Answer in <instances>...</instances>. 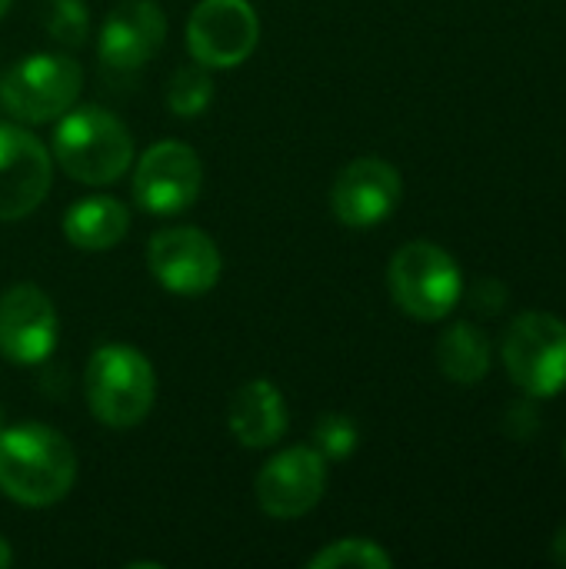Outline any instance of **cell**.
Listing matches in <instances>:
<instances>
[{"label":"cell","mask_w":566,"mask_h":569,"mask_svg":"<svg viewBox=\"0 0 566 569\" xmlns=\"http://www.w3.org/2000/svg\"><path fill=\"white\" fill-rule=\"evenodd\" d=\"M77 480L70 440L47 423L0 430V493L20 507H53Z\"/></svg>","instance_id":"6da1fadb"},{"label":"cell","mask_w":566,"mask_h":569,"mask_svg":"<svg viewBox=\"0 0 566 569\" xmlns=\"http://www.w3.org/2000/svg\"><path fill=\"white\" fill-rule=\"evenodd\" d=\"M50 157L57 167L87 187H103L120 180L133 163V137L120 117L97 103L70 107L50 140Z\"/></svg>","instance_id":"7a4b0ae2"},{"label":"cell","mask_w":566,"mask_h":569,"mask_svg":"<svg viewBox=\"0 0 566 569\" xmlns=\"http://www.w3.org/2000/svg\"><path fill=\"white\" fill-rule=\"evenodd\" d=\"M83 393L90 413L113 430H130L147 420L157 400V373L150 360L127 343H107L93 350L87 373H83Z\"/></svg>","instance_id":"3957f363"},{"label":"cell","mask_w":566,"mask_h":569,"mask_svg":"<svg viewBox=\"0 0 566 569\" xmlns=\"http://www.w3.org/2000/svg\"><path fill=\"white\" fill-rule=\"evenodd\" d=\"M387 283L397 307L424 323L444 320L464 293L457 260L430 240L404 243L390 260Z\"/></svg>","instance_id":"277c9868"},{"label":"cell","mask_w":566,"mask_h":569,"mask_svg":"<svg viewBox=\"0 0 566 569\" xmlns=\"http://www.w3.org/2000/svg\"><path fill=\"white\" fill-rule=\"evenodd\" d=\"M83 87V70L63 53H30L17 60L0 80V103L23 123H47L63 117Z\"/></svg>","instance_id":"5b68a950"},{"label":"cell","mask_w":566,"mask_h":569,"mask_svg":"<svg viewBox=\"0 0 566 569\" xmlns=\"http://www.w3.org/2000/svg\"><path fill=\"white\" fill-rule=\"evenodd\" d=\"M504 367L530 397L566 390V323L550 313H524L504 337Z\"/></svg>","instance_id":"8992f818"},{"label":"cell","mask_w":566,"mask_h":569,"mask_svg":"<svg viewBox=\"0 0 566 569\" xmlns=\"http://www.w3.org/2000/svg\"><path fill=\"white\" fill-rule=\"evenodd\" d=\"M260 40V20L250 0H200L187 20V50L210 70L240 67Z\"/></svg>","instance_id":"52a82bcc"},{"label":"cell","mask_w":566,"mask_h":569,"mask_svg":"<svg viewBox=\"0 0 566 569\" xmlns=\"http://www.w3.org/2000/svg\"><path fill=\"white\" fill-rule=\"evenodd\" d=\"M203 187V167L193 147L183 140H160L147 147L133 170L137 207L157 217L187 210Z\"/></svg>","instance_id":"ba28073f"},{"label":"cell","mask_w":566,"mask_h":569,"mask_svg":"<svg viewBox=\"0 0 566 569\" xmlns=\"http://www.w3.org/2000/svg\"><path fill=\"white\" fill-rule=\"evenodd\" d=\"M153 280L180 297H200L220 280V250L197 227H163L147 243Z\"/></svg>","instance_id":"9c48e42d"},{"label":"cell","mask_w":566,"mask_h":569,"mask_svg":"<svg viewBox=\"0 0 566 569\" xmlns=\"http://www.w3.org/2000/svg\"><path fill=\"white\" fill-rule=\"evenodd\" d=\"M327 490V460L317 447H290L257 473V503L274 520L307 517Z\"/></svg>","instance_id":"30bf717a"},{"label":"cell","mask_w":566,"mask_h":569,"mask_svg":"<svg viewBox=\"0 0 566 569\" xmlns=\"http://www.w3.org/2000/svg\"><path fill=\"white\" fill-rule=\"evenodd\" d=\"M53 180L50 150L23 127L0 123V223L33 213Z\"/></svg>","instance_id":"8fae6325"},{"label":"cell","mask_w":566,"mask_h":569,"mask_svg":"<svg viewBox=\"0 0 566 569\" xmlns=\"http://www.w3.org/2000/svg\"><path fill=\"white\" fill-rule=\"evenodd\" d=\"M404 197V180L394 163L380 157L350 160L330 190L334 217L350 230H370L384 223Z\"/></svg>","instance_id":"7c38bea8"},{"label":"cell","mask_w":566,"mask_h":569,"mask_svg":"<svg viewBox=\"0 0 566 569\" xmlns=\"http://www.w3.org/2000/svg\"><path fill=\"white\" fill-rule=\"evenodd\" d=\"M60 337L50 297L33 283H13L0 293V357L17 367L43 363Z\"/></svg>","instance_id":"4fadbf2b"},{"label":"cell","mask_w":566,"mask_h":569,"mask_svg":"<svg viewBox=\"0 0 566 569\" xmlns=\"http://www.w3.org/2000/svg\"><path fill=\"white\" fill-rule=\"evenodd\" d=\"M167 40V17L153 0H127L113 7L100 27V63L110 70H137L157 57Z\"/></svg>","instance_id":"5bb4252c"},{"label":"cell","mask_w":566,"mask_h":569,"mask_svg":"<svg viewBox=\"0 0 566 569\" xmlns=\"http://www.w3.org/2000/svg\"><path fill=\"white\" fill-rule=\"evenodd\" d=\"M227 423H230V433L237 437V443H244L250 450H267V447L280 443L290 427L287 400L270 380H250L234 393Z\"/></svg>","instance_id":"9a60e30c"},{"label":"cell","mask_w":566,"mask_h":569,"mask_svg":"<svg viewBox=\"0 0 566 569\" xmlns=\"http://www.w3.org/2000/svg\"><path fill=\"white\" fill-rule=\"evenodd\" d=\"M130 230V210L107 193H93L77 200L67 213H63V233L77 250L87 253H100L117 247Z\"/></svg>","instance_id":"2e32d148"},{"label":"cell","mask_w":566,"mask_h":569,"mask_svg":"<svg viewBox=\"0 0 566 569\" xmlns=\"http://www.w3.org/2000/svg\"><path fill=\"white\" fill-rule=\"evenodd\" d=\"M437 360L454 383L474 387L490 370V340L474 323H454L437 343Z\"/></svg>","instance_id":"e0dca14e"},{"label":"cell","mask_w":566,"mask_h":569,"mask_svg":"<svg viewBox=\"0 0 566 569\" xmlns=\"http://www.w3.org/2000/svg\"><path fill=\"white\" fill-rule=\"evenodd\" d=\"M214 100V80H210V67L203 63H183L173 70L170 83H167V107L173 110V117L180 120H193L200 117Z\"/></svg>","instance_id":"ac0fdd59"},{"label":"cell","mask_w":566,"mask_h":569,"mask_svg":"<svg viewBox=\"0 0 566 569\" xmlns=\"http://www.w3.org/2000/svg\"><path fill=\"white\" fill-rule=\"evenodd\" d=\"M310 569H390L394 557L364 537H350V540H334L330 547H324L320 553H314L307 560Z\"/></svg>","instance_id":"d6986e66"},{"label":"cell","mask_w":566,"mask_h":569,"mask_svg":"<svg viewBox=\"0 0 566 569\" xmlns=\"http://www.w3.org/2000/svg\"><path fill=\"white\" fill-rule=\"evenodd\" d=\"M43 27L57 43L80 47L90 30V13L83 0H47L43 3Z\"/></svg>","instance_id":"ffe728a7"},{"label":"cell","mask_w":566,"mask_h":569,"mask_svg":"<svg viewBox=\"0 0 566 569\" xmlns=\"http://www.w3.org/2000/svg\"><path fill=\"white\" fill-rule=\"evenodd\" d=\"M314 443H317V450H320V457L324 460H347L354 450H357V443H360V433H357V423L350 420V417H344V413H327L320 423H317V430H314Z\"/></svg>","instance_id":"44dd1931"},{"label":"cell","mask_w":566,"mask_h":569,"mask_svg":"<svg viewBox=\"0 0 566 569\" xmlns=\"http://www.w3.org/2000/svg\"><path fill=\"white\" fill-rule=\"evenodd\" d=\"M550 553H554V560L560 563V567H566V527L554 537V543H550Z\"/></svg>","instance_id":"7402d4cb"},{"label":"cell","mask_w":566,"mask_h":569,"mask_svg":"<svg viewBox=\"0 0 566 569\" xmlns=\"http://www.w3.org/2000/svg\"><path fill=\"white\" fill-rule=\"evenodd\" d=\"M10 563H13V550H10V543L0 537V569H7Z\"/></svg>","instance_id":"603a6c76"},{"label":"cell","mask_w":566,"mask_h":569,"mask_svg":"<svg viewBox=\"0 0 566 569\" xmlns=\"http://www.w3.org/2000/svg\"><path fill=\"white\" fill-rule=\"evenodd\" d=\"M7 10H10V0H0V17H3Z\"/></svg>","instance_id":"cb8c5ba5"},{"label":"cell","mask_w":566,"mask_h":569,"mask_svg":"<svg viewBox=\"0 0 566 569\" xmlns=\"http://www.w3.org/2000/svg\"><path fill=\"white\" fill-rule=\"evenodd\" d=\"M0 430H3V407H0Z\"/></svg>","instance_id":"d4e9b609"},{"label":"cell","mask_w":566,"mask_h":569,"mask_svg":"<svg viewBox=\"0 0 566 569\" xmlns=\"http://www.w3.org/2000/svg\"><path fill=\"white\" fill-rule=\"evenodd\" d=\"M564 457H566V447H564Z\"/></svg>","instance_id":"484cf974"}]
</instances>
